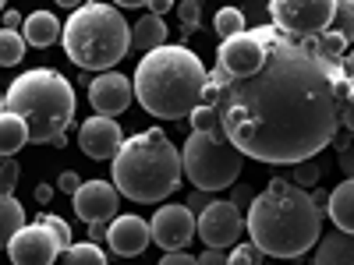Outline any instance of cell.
<instances>
[{"label": "cell", "instance_id": "6da1fadb", "mask_svg": "<svg viewBox=\"0 0 354 265\" xmlns=\"http://www.w3.org/2000/svg\"><path fill=\"white\" fill-rule=\"evenodd\" d=\"M347 81L315 39H298L277 25H255L223 39L202 92L220 131L248 159L298 166L315 159L340 131Z\"/></svg>", "mask_w": 354, "mask_h": 265}, {"label": "cell", "instance_id": "7a4b0ae2", "mask_svg": "<svg viewBox=\"0 0 354 265\" xmlns=\"http://www.w3.org/2000/svg\"><path fill=\"white\" fill-rule=\"evenodd\" d=\"M245 230L252 233V244L262 255L298 262L308 248L319 244L322 209L298 184L283 181V177H273L266 184V191L255 195Z\"/></svg>", "mask_w": 354, "mask_h": 265}, {"label": "cell", "instance_id": "3957f363", "mask_svg": "<svg viewBox=\"0 0 354 265\" xmlns=\"http://www.w3.org/2000/svg\"><path fill=\"white\" fill-rule=\"evenodd\" d=\"M209 71L188 46H160L135 68V96L145 113L163 121H188L202 106Z\"/></svg>", "mask_w": 354, "mask_h": 265}, {"label": "cell", "instance_id": "277c9868", "mask_svg": "<svg viewBox=\"0 0 354 265\" xmlns=\"http://www.w3.org/2000/svg\"><path fill=\"white\" fill-rule=\"evenodd\" d=\"M181 153L167 138V131L149 128L131 135L121 153L113 156V188L128 195L131 202H163L181 184Z\"/></svg>", "mask_w": 354, "mask_h": 265}, {"label": "cell", "instance_id": "5b68a950", "mask_svg": "<svg viewBox=\"0 0 354 265\" xmlns=\"http://www.w3.org/2000/svg\"><path fill=\"white\" fill-rule=\"evenodd\" d=\"M4 106L8 113L25 121L28 141L36 145H50L75 124V88L61 71L50 68H32L18 75L4 92Z\"/></svg>", "mask_w": 354, "mask_h": 265}, {"label": "cell", "instance_id": "8992f818", "mask_svg": "<svg viewBox=\"0 0 354 265\" xmlns=\"http://www.w3.org/2000/svg\"><path fill=\"white\" fill-rule=\"evenodd\" d=\"M64 53L82 71L106 75L131 50V28L113 4H78L64 25Z\"/></svg>", "mask_w": 354, "mask_h": 265}, {"label": "cell", "instance_id": "52a82bcc", "mask_svg": "<svg viewBox=\"0 0 354 265\" xmlns=\"http://www.w3.org/2000/svg\"><path fill=\"white\" fill-rule=\"evenodd\" d=\"M245 156L227 141L223 131H192L185 138V153H181V166L185 177L195 184V191H223L234 188L241 173Z\"/></svg>", "mask_w": 354, "mask_h": 265}, {"label": "cell", "instance_id": "ba28073f", "mask_svg": "<svg viewBox=\"0 0 354 265\" xmlns=\"http://www.w3.org/2000/svg\"><path fill=\"white\" fill-rule=\"evenodd\" d=\"M266 11H270V25H277L280 32L298 39H315L333 28L337 0H277Z\"/></svg>", "mask_w": 354, "mask_h": 265}, {"label": "cell", "instance_id": "9c48e42d", "mask_svg": "<svg viewBox=\"0 0 354 265\" xmlns=\"http://www.w3.org/2000/svg\"><path fill=\"white\" fill-rule=\"evenodd\" d=\"M195 223H198V237L205 241V248L227 251L234 244H241L245 219H241V209L234 202H213L205 213L195 216Z\"/></svg>", "mask_w": 354, "mask_h": 265}, {"label": "cell", "instance_id": "30bf717a", "mask_svg": "<svg viewBox=\"0 0 354 265\" xmlns=\"http://www.w3.org/2000/svg\"><path fill=\"white\" fill-rule=\"evenodd\" d=\"M149 230H153L156 248H163L167 255L170 251H188L192 237H198V223L188 213V205H160L156 216L149 219Z\"/></svg>", "mask_w": 354, "mask_h": 265}, {"label": "cell", "instance_id": "8fae6325", "mask_svg": "<svg viewBox=\"0 0 354 265\" xmlns=\"http://www.w3.org/2000/svg\"><path fill=\"white\" fill-rule=\"evenodd\" d=\"M75 202V216L88 226H103L106 219L113 223L117 219V205H121V191L106 181H85L78 188V195L71 198Z\"/></svg>", "mask_w": 354, "mask_h": 265}, {"label": "cell", "instance_id": "7c38bea8", "mask_svg": "<svg viewBox=\"0 0 354 265\" xmlns=\"http://www.w3.org/2000/svg\"><path fill=\"white\" fill-rule=\"evenodd\" d=\"M8 255H11V265H53L57 255H64V251L43 223H28L8 244Z\"/></svg>", "mask_w": 354, "mask_h": 265}, {"label": "cell", "instance_id": "4fadbf2b", "mask_svg": "<svg viewBox=\"0 0 354 265\" xmlns=\"http://www.w3.org/2000/svg\"><path fill=\"white\" fill-rule=\"evenodd\" d=\"M131 96H135V81H128L124 75H117V71H106V75L88 81V103H93L96 117L124 113L131 106Z\"/></svg>", "mask_w": 354, "mask_h": 265}, {"label": "cell", "instance_id": "5bb4252c", "mask_svg": "<svg viewBox=\"0 0 354 265\" xmlns=\"http://www.w3.org/2000/svg\"><path fill=\"white\" fill-rule=\"evenodd\" d=\"M78 145L88 159H110L121 153L124 145V135H121V124L113 117H88V121L78 128Z\"/></svg>", "mask_w": 354, "mask_h": 265}, {"label": "cell", "instance_id": "9a60e30c", "mask_svg": "<svg viewBox=\"0 0 354 265\" xmlns=\"http://www.w3.org/2000/svg\"><path fill=\"white\" fill-rule=\"evenodd\" d=\"M149 241H153V230H149V223H145L142 216H117L106 226V244H110L113 255H121V258L142 255L145 248H149Z\"/></svg>", "mask_w": 354, "mask_h": 265}, {"label": "cell", "instance_id": "2e32d148", "mask_svg": "<svg viewBox=\"0 0 354 265\" xmlns=\"http://www.w3.org/2000/svg\"><path fill=\"white\" fill-rule=\"evenodd\" d=\"M312 265H354V233L347 230H326L315 244Z\"/></svg>", "mask_w": 354, "mask_h": 265}, {"label": "cell", "instance_id": "e0dca14e", "mask_svg": "<svg viewBox=\"0 0 354 265\" xmlns=\"http://www.w3.org/2000/svg\"><path fill=\"white\" fill-rule=\"evenodd\" d=\"M21 36H25L28 46L46 50V46H53L57 39L64 36V28H61V21H57L53 11H32L25 18V25H21Z\"/></svg>", "mask_w": 354, "mask_h": 265}, {"label": "cell", "instance_id": "ac0fdd59", "mask_svg": "<svg viewBox=\"0 0 354 265\" xmlns=\"http://www.w3.org/2000/svg\"><path fill=\"white\" fill-rule=\"evenodd\" d=\"M167 32L170 28L163 25V18L156 14H142L131 28V50H142V53H153L160 46H167Z\"/></svg>", "mask_w": 354, "mask_h": 265}, {"label": "cell", "instance_id": "d6986e66", "mask_svg": "<svg viewBox=\"0 0 354 265\" xmlns=\"http://www.w3.org/2000/svg\"><path fill=\"white\" fill-rule=\"evenodd\" d=\"M25 226H28V223H25L21 202H18L15 195H4V198H0V248H8Z\"/></svg>", "mask_w": 354, "mask_h": 265}, {"label": "cell", "instance_id": "ffe728a7", "mask_svg": "<svg viewBox=\"0 0 354 265\" xmlns=\"http://www.w3.org/2000/svg\"><path fill=\"white\" fill-rule=\"evenodd\" d=\"M330 219L337 223V230L354 233V181L337 184V191L330 195Z\"/></svg>", "mask_w": 354, "mask_h": 265}, {"label": "cell", "instance_id": "44dd1931", "mask_svg": "<svg viewBox=\"0 0 354 265\" xmlns=\"http://www.w3.org/2000/svg\"><path fill=\"white\" fill-rule=\"evenodd\" d=\"M21 145H28V128L21 117L15 113H0V156H15Z\"/></svg>", "mask_w": 354, "mask_h": 265}, {"label": "cell", "instance_id": "7402d4cb", "mask_svg": "<svg viewBox=\"0 0 354 265\" xmlns=\"http://www.w3.org/2000/svg\"><path fill=\"white\" fill-rule=\"evenodd\" d=\"M213 28H216L220 39H234V36H241L248 28V18H245L241 8H220L216 18H213Z\"/></svg>", "mask_w": 354, "mask_h": 265}, {"label": "cell", "instance_id": "603a6c76", "mask_svg": "<svg viewBox=\"0 0 354 265\" xmlns=\"http://www.w3.org/2000/svg\"><path fill=\"white\" fill-rule=\"evenodd\" d=\"M25 36L11 32V28H0V68H15L25 57Z\"/></svg>", "mask_w": 354, "mask_h": 265}, {"label": "cell", "instance_id": "cb8c5ba5", "mask_svg": "<svg viewBox=\"0 0 354 265\" xmlns=\"http://www.w3.org/2000/svg\"><path fill=\"white\" fill-rule=\"evenodd\" d=\"M64 265H106V255L100 244L85 241V244H71L64 251Z\"/></svg>", "mask_w": 354, "mask_h": 265}, {"label": "cell", "instance_id": "d4e9b609", "mask_svg": "<svg viewBox=\"0 0 354 265\" xmlns=\"http://www.w3.org/2000/svg\"><path fill=\"white\" fill-rule=\"evenodd\" d=\"M347 46L351 43L340 32H333V28H330V32H322V36H315V50L326 57V61H333V64H340L344 57H347Z\"/></svg>", "mask_w": 354, "mask_h": 265}, {"label": "cell", "instance_id": "484cf974", "mask_svg": "<svg viewBox=\"0 0 354 265\" xmlns=\"http://www.w3.org/2000/svg\"><path fill=\"white\" fill-rule=\"evenodd\" d=\"M319 177H322V166H319L315 159H305V163H298V166H290V170L283 173V181H290V184H298V188L305 191V188L319 184Z\"/></svg>", "mask_w": 354, "mask_h": 265}, {"label": "cell", "instance_id": "4316f807", "mask_svg": "<svg viewBox=\"0 0 354 265\" xmlns=\"http://www.w3.org/2000/svg\"><path fill=\"white\" fill-rule=\"evenodd\" d=\"M333 32H340L347 43H354V0H337Z\"/></svg>", "mask_w": 354, "mask_h": 265}, {"label": "cell", "instance_id": "83f0119b", "mask_svg": "<svg viewBox=\"0 0 354 265\" xmlns=\"http://www.w3.org/2000/svg\"><path fill=\"white\" fill-rule=\"evenodd\" d=\"M36 223H43L50 233H53V237H57V244H61V251H68L71 248V226L61 219V216H53V213H43Z\"/></svg>", "mask_w": 354, "mask_h": 265}, {"label": "cell", "instance_id": "f1b7e54d", "mask_svg": "<svg viewBox=\"0 0 354 265\" xmlns=\"http://www.w3.org/2000/svg\"><path fill=\"white\" fill-rule=\"evenodd\" d=\"M18 159L15 156H0V198L4 195H15V184H18Z\"/></svg>", "mask_w": 354, "mask_h": 265}, {"label": "cell", "instance_id": "f546056e", "mask_svg": "<svg viewBox=\"0 0 354 265\" xmlns=\"http://www.w3.org/2000/svg\"><path fill=\"white\" fill-rule=\"evenodd\" d=\"M227 258H230V265H262V251L252 241L248 244H234L227 251Z\"/></svg>", "mask_w": 354, "mask_h": 265}, {"label": "cell", "instance_id": "4dcf8cb0", "mask_svg": "<svg viewBox=\"0 0 354 265\" xmlns=\"http://www.w3.org/2000/svg\"><path fill=\"white\" fill-rule=\"evenodd\" d=\"M188 121H192V131H220V117L213 106H198Z\"/></svg>", "mask_w": 354, "mask_h": 265}, {"label": "cell", "instance_id": "1f68e13d", "mask_svg": "<svg viewBox=\"0 0 354 265\" xmlns=\"http://www.w3.org/2000/svg\"><path fill=\"white\" fill-rule=\"evenodd\" d=\"M177 18H181V32L192 36L202 25V4H177Z\"/></svg>", "mask_w": 354, "mask_h": 265}, {"label": "cell", "instance_id": "d6a6232c", "mask_svg": "<svg viewBox=\"0 0 354 265\" xmlns=\"http://www.w3.org/2000/svg\"><path fill=\"white\" fill-rule=\"evenodd\" d=\"M216 198L209 195V191H192L188 198H185V205H188V213L192 216H198V213H205V209H209V205H213Z\"/></svg>", "mask_w": 354, "mask_h": 265}, {"label": "cell", "instance_id": "836d02e7", "mask_svg": "<svg viewBox=\"0 0 354 265\" xmlns=\"http://www.w3.org/2000/svg\"><path fill=\"white\" fill-rule=\"evenodd\" d=\"M340 124L347 128V135H354V85H347V92H344V110H340Z\"/></svg>", "mask_w": 354, "mask_h": 265}, {"label": "cell", "instance_id": "e575fe53", "mask_svg": "<svg viewBox=\"0 0 354 265\" xmlns=\"http://www.w3.org/2000/svg\"><path fill=\"white\" fill-rule=\"evenodd\" d=\"M337 163H340V170L347 173V181H354V135L347 138V145H344V149H340Z\"/></svg>", "mask_w": 354, "mask_h": 265}, {"label": "cell", "instance_id": "d590c367", "mask_svg": "<svg viewBox=\"0 0 354 265\" xmlns=\"http://www.w3.org/2000/svg\"><path fill=\"white\" fill-rule=\"evenodd\" d=\"M230 202H234V205H238V209L245 213V209H252V202H255V191H252L248 184H238V188H234V195H230Z\"/></svg>", "mask_w": 354, "mask_h": 265}, {"label": "cell", "instance_id": "8d00e7d4", "mask_svg": "<svg viewBox=\"0 0 354 265\" xmlns=\"http://www.w3.org/2000/svg\"><path fill=\"white\" fill-rule=\"evenodd\" d=\"M57 184H61V191H68V195L75 198V195H78V188H82L85 181H82V177H78L75 170H64V173H61V181H57Z\"/></svg>", "mask_w": 354, "mask_h": 265}, {"label": "cell", "instance_id": "74e56055", "mask_svg": "<svg viewBox=\"0 0 354 265\" xmlns=\"http://www.w3.org/2000/svg\"><path fill=\"white\" fill-rule=\"evenodd\" d=\"M160 265H198V255H188V251H170L160 258Z\"/></svg>", "mask_w": 354, "mask_h": 265}, {"label": "cell", "instance_id": "f35d334b", "mask_svg": "<svg viewBox=\"0 0 354 265\" xmlns=\"http://www.w3.org/2000/svg\"><path fill=\"white\" fill-rule=\"evenodd\" d=\"M198 265H230V258H227V251H216V248H205V251L198 255Z\"/></svg>", "mask_w": 354, "mask_h": 265}, {"label": "cell", "instance_id": "ab89813d", "mask_svg": "<svg viewBox=\"0 0 354 265\" xmlns=\"http://www.w3.org/2000/svg\"><path fill=\"white\" fill-rule=\"evenodd\" d=\"M170 8H174V0H149V4H145V14H156V18H163Z\"/></svg>", "mask_w": 354, "mask_h": 265}, {"label": "cell", "instance_id": "60d3db41", "mask_svg": "<svg viewBox=\"0 0 354 265\" xmlns=\"http://www.w3.org/2000/svg\"><path fill=\"white\" fill-rule=\"evenodd\" d=\"M340 71H344V81H347V85H354V50L340 61Z\"/></svg>", "mask_w": 354, "mask_h": 265}, {"label": "cell", "instance_id": "b9f144b4", "mask_svg": "<svg viewBox=\"0 0 354 265\" xmlns=\"http://www.w3.org/2000/svg\"><path fill=\"white\" fill-rule=\"evenodd\" d=\"M18 25H25V18L18 11H4V28H11V32H15Z\"/></svg>", "mask_w": 354, "mask_h": 265}, {"label": "cell", "instance_id": "7bdbcfd3", "mask_svg": "<svg viewBox=\"0 0 354 265\" xmlns=\"http://www.w3.org/2000/svg\"><path fill=\"white\" fill-rule=\"evenodd\" d=\"M50 198H53V188H50V184H36V202H39V205H46Z\"/></svg>", "mask_w": 354, "mask_h": 265}, {"label": "cell", "instance_id": "ee69618b", "mask_svg": "<svg viewBox=\"0 0 354 265\" xmlns=\"http://www.w3.org/2000/svg\"><path fill=\"white\" fill-rule=\"evenodd\" d=\"M85 233H88V241H93V244H96L100 237H106V230H103V226H88Z\"/></svg>", "mask_w": 354, "mask_h": 265}, {"label": "cell", "instance_id": "f6af8a7d", "mask_svg": "<svg viewBox=\"0 0 354 265\" xmlns=\"http://www.w3.org/2000/svg\"><path fill=\"white\" fill-rule=\"evenodd\" d=\"M50 145H53V149H64V145H68V135H57Z\"/></svg>", "mask_w": 354, "mask_h": 265}, {"label": "cell", "instance_id": "bcb514c9", "mask_svg": "<svg viewBox=\"0 0 354 265\" xmlns=\"http://www.w3.org/2000/svg\"><path fill=\"white\" fill-rule=\"evenodd\" d=\"M0 113H4V96H0Z\"/></svg>", "mask_w": 354, "mask_h": 265}, {"label": "cell", "instance_id": "7dc6e473", "mask_svg": "<svg viewBox=\"0 0 354 265\" xmlns=\"http://www.w3.org/2000/svg\"><path fill=\"white\" fill-rule=\"evenodd\" d=\"M0 14H4V0H0Z\"/></svg>", "mask_w": 354, "mask_h": 265}, {"label": "cell", "instance_id": "c3c4849f", "mask_svg": "<svg viewBox=\"0 0 354 265\" xmlns=\"http://www.w3.org/2000/svg\"><path fill=\"white\" fill-rule=\"evenodd\" d=\"M262 265H277V262H262Z\"/></svg>", "mask_w": 354, "mask_h": 265}]
</instances>
